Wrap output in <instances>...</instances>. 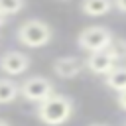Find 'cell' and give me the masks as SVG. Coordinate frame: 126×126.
Listing matches in <instances>:
<instances>
[{
	"label": "cell",
	"instance_id": "cell-18",
	"mask_svg": "<svg viewBox=\"0 0 126 126\" xmlns=\"http://www.w3.org/2000/svg\"><path fill=\"white\" fill-rule=\"evenodd\" d=\"M57 2H71V0H57Z\"/></svg>",
	"mask_w": 126,
	"mask_h": 126
},
{
	"label": "cell",
	"instance_id": "cell-8",
	"mask_svg": "<svg viewBox=\"0 0 126 126\" xmlns=\"http://www.w3.org/2000/svg\"><path fill=\"white\" fill-rule=\"evenodd\" d=\"M112 10V0H81V12L87 16H104Z\"/></svg>",
	"mask_w": 126,
	"mask_h": 126
},
{
	"label": "cell",
	"instance_id": "cell-9",
	"mask_svg": "<svg viewBox=\"0 0 126 126\" xmlns=\"http://www.w3.org/2000/svg\"><path fill=\"white\" fill-rule=\"evenodd\" d=\"M104 85L116 93L126 91V65H116L108 75H104Z\"/></svg>",
	"mask_w": 126,
	"mask_h": 126
},
{
	"label": "cell",
	"instance_id": "cell-17",
	"mask_svg": "<svg viewBox=\"0 0 126 126\" xmlns=\"http://www.w3.org/2000/svg\"><path fill=\"white\" fill-rule=\"evenodd\" d=\"M91 126H108V124H102V122H94V124H91Z\"/></svg>",
	"mask_w": 126,
	"mask_h": 126
},
{
	"label": "cell",
	"instance_id": "cell-7",
	"mask_svg": "<svg viewBox=\"0 0 126 126\" xmlns=\"http://www.w3.org/2000/svg\"><path fill=\"white\" fill-rule=\"evenodd\" d=\"M85 67L94 73V75H108L114 67H116V61L106 53V51H96V53H89V57L83 61Z\"/></svg>",
	"mask_w": 126,
	"mask_h": 126
},
{
	"label": "cell",
	"instance_id": "cell-1",
	"mask_svg": "<svg viewBox=\"0 0 126 126\" xmlns=\"http://www.w3.org/2000/svg\"><path fill=\"white\" fill-rule=\"evenodd\" d=\"M73 108H75V104H73L71 96L53 93L49 98H45L43 102L37 104L35 116L45 126H61V124H65L71 118Z\"/></svg>",
	"mask_w": 126,
	"mask_h": 126
},
{
	"label": "cell",
	"instance_id": "cell-4",
	"mask_svg": "<svg viewBox=\"0 0 126 126\" xmlns=\"http://www.w3.org/2000/svg\"><path fill=\"white\" fill-rule=\"evenodd\" d=\"M53 93H55L53 83H51L49 79H45V77H39V75L30 77V79H26V81L20 85V94H22L28 102H35V104L43 102V100L49 98Z\"/></svg>",
	"mask_w": 126,
	"mask_h": 126
},
{
	"label": "cell",
	"instance_id": "cell-16",
	"mask_svg": "<svg viewBox=\"0 0 126 126\" xmlns=\"http://www.w3.org/2000/svg\"><path fill=\"white\" fill-rule=\"evenodd\" d=\"M4 24H6V16H2V14H0V28H2Z\"/></svg>",
	"mask_w": 126,
	"mask_h": 126
},
{
	"label": "cell",
	"instance_id": "cell-15",
	"mask_svg": "<svg viewBox=\"0 0 126 126\" xmlns=\"http://www.w3.org/2000/svg\"><path fill=\"white\" fill-rule=\"evenodd\" d=\"M0 126H12L8 120H4V118H0Z\"/></svg>",
	"mask_w": 126,
	"mask_h": 126
},
{
	"label": "cell",
	"instance_id": "cell-12",
	"mask_svg": "<svg viewBox=\"0 0 126 126\" xmlns=\"http://www.w3.org/2000/svg\"><path fill=\"white\" fill-rule=\"evenodd\" d=\"M24 6H26V0H0V14L8 18L22 12Z\"/></svg>",
	"mask_w": 126,
	"mask_h": 126
},
{
	"label": "cell",
	"instance_id": "cell-2",
	"mask_svg": "<svg viewBox=\"0 0 126 126\" xmlns=\"http://www.w3.org/2000/svg\"><path fill=\"white\" fill-rule=\"evenodd\" d=\"M51 37H53L51 26L37 18L26 20L16 32V39L26 47H43L51 41Z\"/></svg>",
	"mask_w": 126,
	"mask_h": 126
},
{
	"label": "cell",
	"instance_id": "cell-3",
	"mask_svg": "<svg viewBox=\"0 0 126 126\" xmlns=\"http://www.w3.org/2000/svg\"><path fill=\"white\" fill-rule=\"evenodd\" d=\"M112 37L114 33L106 26H87L79 32L77 45L89 53H96V51H104Z\"/></svg>",
	"mask_w": 126,
	"mask_h": 126
},
{
	"label": "cell",
	"instance_id": "cell-11",
	"mask_svg": "<svg viewBox=\"0 0 126 126\" xmlns=\"http://www.w3.org/2000/svg\"><path fill=\"white\" fill-rule=\"evenodd\" d=\"M104 51H106L116 63H118V61H126V37H116V35H114Z\"/></svg>",
	"mask_w": 126,
	"mask_h": 126
},
{
	"label": "cell",
	"instance_id": "cell-5",
	"mask_svg": "<svg viewBox=\"0 0 126 126\" xmlns=\"http://www.w3.org/2000/svg\"><path fill=\"white\" fill-rule=\"evenodd\" d=\"M30 57L24 53V51H18V49H12V51H6L2 57H0V71L6 73V75H12V77H18L22 73H26L30 69Z\"/></svg>",
	"mask_w": 126,
	"mask_h": 126
},
{
	"label": "cell",
	"instance_id": "cell-13",
	"mask_svg": "<svg viewBox=\"0 0 126 126\" xmlns=\"http://www.w3.org/2000/svg\"><path fill=\"white\" fill-rule=\"evenodd\" d=\"M112 8H116L118 12L126 14V0H112Z\"/></svg>",
	"mask_w": 126,
	"mask_h": 126
},
{
	"label": "cell",
	"instance_id": "cell-10",
	"mask_svg": "<svg viewBox=\"0 0 126 126\" xmlns=\"http://www.w3.org/2000/svg\"><path fill=\"white\" fill-rule=\"evenodd\" d=\"M20 96V87L10 79H0V104H8Z\"/></svg>",
	"mask_w": 126,
	"mask_h": 126
},
{
	"label": "cell",
	"instance_id": "cell-14",
	"mask_svg": "<svg viewBox=\"0 0 126 126\" xmlns=\"http://www.w3.org/2000/svg\"><path fill=\"white\" fill-rule=\"evenodd\" d=\"M116 102H118V106L126 112V91H122V93H118V96H116Z\"/></svg>",
	"mask_w": 126,
	"mask_h": 126
},
{
	"label": "cell",
	"instance_id": "cell-6",
	"mask_svg": "<svg viewBox=\"0 0 126 126\" xmlns=\"http://www.w3.org/2000/svg\"><path fill=\"white\" fill-rule=\"evenodd\" d=\"M85 69L83 59L75 57V55H65V57H57L53 61V73L59 79H73L77 77L81 71Z\"/></svg>",
	"mask_w": 126,
	"mask_h": 126
}]
</instances>
